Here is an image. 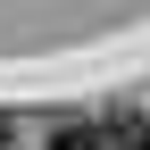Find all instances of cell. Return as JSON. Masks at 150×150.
Instances as JSON below:
<instances>
[{"mask_svg": "<svg viewBox=\"0 0 150 150\" xmlns=\"http://www.w3.org/2000/svg\"><path fill=\"white\" fill-rule=\"evenodd\" d=\"M50 150H150V125L142 117H67Z\"/></svg>", "mask_w": 150, "mask_h": 150, "instance_id": "obj_1", "label": "cell"}, {"mask_svg": "<svg viewBox=\"0 0 150 150\" xmlns=\"http://www.w3.org/2000/svg\"><path fill=\"white\" fill-rule=\"evenodd\" d=\"M8 142H17V125H8V117H0V150H8Z\"/></svg>", "mask_w": 150, "mask_h": 150, "instance_id": "obj_2", "label": "cell"}]
</instances>
